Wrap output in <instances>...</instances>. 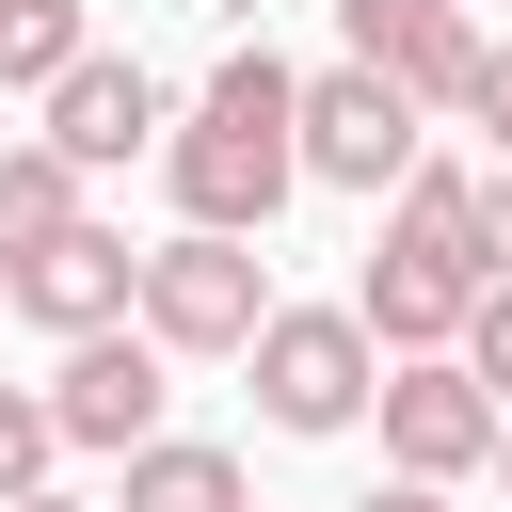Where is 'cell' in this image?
<instances>
[{
    "label": "cell",
    "instance_id": "6da1fadb",
    "mask_svg": "<svg viewBox=\"0 0 512 512\" xmlns=\"http://www.w3.org/2000/svg\"><path fill=\"white\" fill-rule=\"evenodd\" d=\"M160 176H176V208H192V224L272 240V208L304 192V64L224 48V64H208V96H192V128H160Z\"/></svg>",
    "mask_w": 512,
    "mask_h": 512
},
{
    "label": "cell",
    "instance_id": "7a4b0ae2",
    "mask_svg": "<svg viewBox=\"0 0 512 512\" xmlns=\"http://www.w3.org/2000/svg\"><path fill=\"white\" fill-rule=\"evenodd\" d=\"M480 192H496V176H464V160H416V176L384 192V240H368V272H352V304H368L384 352H464V304L496 288Z\"/></svg>",
    "mask_w": 512,
    "mask_h": 512
},
{
    "label": "cell",
    "instance_id": "3957f363",
    "mask_svg": "<svg viewBox=\"0 0 512 512\" xmlns=\"http://www.w3.org/2000/svg\"><path fill=\"white\" fill-rule=\"evenodd\" d=\"M240 368H256V416L304 432V448H320V432H368V400H384V336H368V304H272Z\"/></svg>",
    "mask_w": 512,
    "mask_h": 512
},
{
    "label": "cell",
    "instance_id": "277c9868",
    "mask_svg": "<svg viewBox=\"0 0 512 512\" xmlns=\"http://www.w3.org/2000/svg\"><path fill=\"white\" fill-rule=\"evenodd\" d=\"M256 320H272V256H256L240 224H176V240H144V336H176V368L256 352Z\"/></svg>",
    "mask_w": 512,
    "mask_h": 512
},
{
    "label": "cell",
    "instance_id": "5b68a950",
    "mask_svg": "<svg viewBox=\"0 0 512 512\" xmlns=\"http://www.w3.org/2000/svg\"><path fill=\"white\" fill-rule=\"evenodd\" d=\"M416 160H432V112H416L384 64L336 48V64L304 80V176H320V192H400Z\"/></svg>",
    "mask_w": 512,
    "mask_h": 512
},
{
    "label": "cell",
    "instance_id": "8992f818",
    "mask_svg": "<svg viewBox=\"0 0 512 512\" xmlns=\"http://www.w3.org/2000/svg\"><path fill=\"white\" fill-rule=\"evenodd\" d=\"M160 400H176V336H144V320L64 336V368H48V416H64V448H96V464H128V448L160 432Z\"/></svg>",
    "mask_w": 512,
    "mask_h": 512
},
{
    "label": "cell",
    "instance_id": "52a82bcc",
    "mask_svg": "<svg viewBox=\"0 0 512 512\" xmlns=\"http://www.w3.org/2000/svg\"><path fill=\"white\" fill-rule=\"evenodd\" d=\"M368 416H384V464H416V480H480L512 400H496L464 352H384V400H368Z\"/></svg>",
    "mask_w": 512,
    "mask_h": 512
},
{
    "label": "cell",
    "instance_id": "ba28073f",
    "mask_svg": "<svg viewBox=\"0 0 512 512\" xmlns=\"http://www.w3.org/2000/svg\"><path fill=\"white\" fill-rule=\"evenodd\" d=\"M0 304H16L32 336H96V320H144V240H112V224L80 208V224H48L32 256H0Z\"/></svg>",
    "mask_w": 512,
    "mask_h": 512
},
{
    "label": "cell",
    "instance_id": "9c48e42d",
    "mask_svg": "<svg viewBox=\"0 0 512 512\" xmlns=\"http://www.w3.org/2000/svg\"><path fill=\"white\" fill-rule=\"evenodd\" d=\"M336 48L384 64L416 112H464V80H480V0H336Z\"/></svg>",
    "mask_w": 512,
    "mask_h": 512
},
{
    "label": "cell",
    "instance_id": "30bf717a",
    "mask_svg": "<svg viewBox=\"0 0 512 512\" xmlns=\"http://www.w3.org/2000/svg\"><path fill=\"white\" fill-rule=\"evenodd\" d=\"M48 144H64L80 176H128V160L160 144V80H144V64H112V48H80V64L48 80Z\"/></svg>",
    "mask_w": 512,
    "mask_h": 512
},
{
    "label": "cell",
    "instance_id": "8fae6325",
    "mask_svg": "<svg viewBox=\"0 0 512 512\" xmlns=\"http://www.w3.org/2000/svg\"><path fill=\"white\" fill-rule=\"evenodd\" d=\"M112 512H256V480H240V448H208V432H144Z\"/></svg>",
    "mask_w": 512,
    "mask_h": 512
},
{
    "label": "cell",
    "instance_id": "7c38bea8",
    "mask_svg": "<svg viewBox=\"0 0 512 512\" xmlns=\"http://www.w3.org/2000/svg\"><path fill=\"white\" fill-rule=\"evenodd\" d=\"M48 224H80V160L32 128V144H0V256H32Z\"/></svg>",
    "mask_w": 512,
    "mask_h": 512
},
{
    "label": "cell",
    "instance_id": "4fadbf2b",
    "mask_svg": "<svg viewBox=\"0 0 512 512\" xmlns=\"http://www.w3.org/2000/svg\"><path fill=\"white\" fill-rule=\"evenodd\" d=\"M96 48V0H0V96H48Z\"/></svg>",
    "mask_w": 512,
    "mask_h": 512
},
{
    "label": "cell",
    "instance_id": "5bb4252c",
    "mask_svg": "<svg viewBox=\"0 0 512 512\" xmlns=\"http://www.w3.org/2000/svg\"><path fill=\"white\" fill-rule=\"evenodd\" d=\"M64 464V416H48V384H0V496H32Z\"/></svg>",
    "mask_w": 512,
    "mask_h": 512
},
{
    "label": "cell",
    "instance_id": "9a60e30c",
    "mask_svg": "<svg viewBox=\"0 0 512 512\" xmlns=\"http://www.w3.org/2000/svg\"><path fill=\"white\" fill-rule=\"evenodd\" d=\"M464 368H480V384H496V400H512V272H496V288H480V304H464Z\"/></svg>",
    "mask_w": 512,
    "mask_h": 512
},
{
    "label": "cell",
    "instance_id": "2e32d148",
    "mask_svg": "<svg viewBox=\"0 0 512 512\" xmlns=\"http://www.w3.org/2000/svg\"><path fill=\"white\" fill-rule=\"evenodd\" d=\"M464 128L512 160V32H480V80H464Z\"/></svg>",
    "mask_w": 512,
    "mask_h": 512
},
{
    "label": "cell",
    "instance_id": "e0dca14e",
    "mask_svg": "<svg viewBox=\"0 0 512 512\" xmlns=\"http://www.w3.org/2000/svg\"><path fill=\"white\" fill-rule=\"evenodd\" d=\"M448 496H464V480H416V464H384V480H368L352 512H448Z\"/></svg>",
    "mask_w": 512,
    "mask_h": 512
},
{
    "label": "cell",
    "instance_id": "ac0fdd59",
    "mask_svg": "<svg viewBox=\"0 0 512 512\" xmlns=\"http://www.w3.org/2000/svg\"><path fill=\"white\" fill-rule=\"evenodd\" d=\"M480 224H496V272H512V160H496V192H480Z\"/></svg>",
    "mask_w": 512,
    "mask_h": 512
},
{
    "label": "cell",
    "instance_id": "d6986e66",
    "mask_svg": "<svg viewBox=\"0 0 512 512\" xmlns=\"http://www.w3.org/2000/svg\"><path fill=\"white\" fill-rule=\"evenodd\" d=\"M0 512H96V496H64V480H32V496H0Z\"/></svg>",
    "mask_w": 512,
    "mask_h": 512
},
{
    "label": "cell",
    "instance_id": "ffe728a7",
    "mask_svg": "<svg viewBox=\"0 0 512 512\" xmlns=\"http://www.w3.org/2000/svg\"><path fill=\"white\" fill-rule=\"evenodd\" d=\"M496 480H512V416H496Z\"/></svg>",
    "mask_w": 512,
    "mask_h": 512
}]
</instances>
